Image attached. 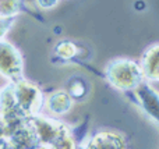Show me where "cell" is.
Wrapping results in <instances>:
<instances>
[{"instance_id":"cell-2","label":"cell","mask_w":159,"mask_h":149,"mask_svg":"<svg viewBox=\"0 0 159 149\" xmlns=\"http://www.w3.org/2000/svg\"><path fill=\"white\" fill-rule=\"evenodd\" d=\"M0 71L11 78L21 77V60L16 50L6 43H0Z\"/></svg>"},{"instance_id":"cell-3","label":"cell","mask_w":159,"mask_h":149,"mask_svg":"<svg viewBox=\"0 0 159 149\" xmlns=\"http://www.w3.org/2000/svg\"><path fill=\"white\" fill-rule=\"evenodd\" d=\"M137 95L140 96L141 105L144 106V109H145L155 120L157 119V109H158L157 94H155L151 88H148L147 85H140L137 88Z\"/></svg>"},{"instance_id":"cell-4","label":"cell","mask_w":159,"mask_h":149,"mask_svg":"<svg viewBox=\"0 0 159 149\" xmlns=\"http://www.w3.org/2000/svg\"><path fill=\"white\" fill-rule=\"evenodd\" d=\"M158 47L154 46L151 50H148L144 59V72L148 78L157 80L158 78Z\"/></svg>"},{"instance_id":"cell-1","label":"cell","mask_w":159,"mask_h":149,"mask_svg":"<svg viewBox=\"0 0 159 149\" xmlns=\"http://www.w3.org/2000/svg\"><path fill=\"white\" fill-rule=\"evenodd\" d=\"M109 78L117 88H133L140 82V71L131 61H116L109 68Z\"/></svg>"},{"instance_id":"cell-5","label":"cell","mask_w":159,"mask_h":149,"mask_svg":"<svg viewBox=\"0 0 159 149\" xmlns=\"http://www.w3.org/2000/svg\"><path fill=\"white\" fill-rule=\"evenodd\" d=\"M49 106H50V110L56 112V113H64L71 106V99L66 94H56L50 98Z\"/></svg>"}]
</instances>
